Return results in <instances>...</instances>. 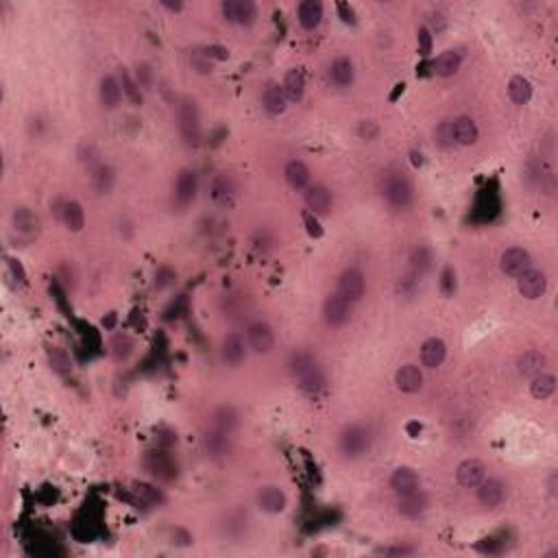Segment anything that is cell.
<instances>
[{
	"label": "cell",
	"mask_w": 558,
	"mask_h": 558,
	"mask_svg": "<svg viewBox=\"0 0 558 558\" xmlns=\"http://www.w3.org/2000/svg\"><path fill=\"white\" fill-rule=\"evenodd\" d=\"M460 64H463V52L460 50H445L441 52L436 61L432 64V70L439 75V77H452L460 70Z\"/></svg>",
	"instance_id": "obj_21"
},
{
	"label": "cell",
	"mask_w": 558,
	"mask_h": 558,
	"mask_svg": "<svg viewBox=\"0 0 558 558\" xmlns=\"http://www.w3.org/2000/svg\"><path fill=\"white\" fill-rule=\"evenodd\" d=\"M258 504L262 510L275 514V512H282L286 508L288 499H286V493L279 486H264L258 495Z\"/></svg>",
	"instance_id": "obj_19"
},
{
	"label": "cell",
	"mask_w": 558,
	"mask_h": 558,
	"mask_svg": "<svg viewBox=\"0 0 558 558\" xmlns=\"http://www.w3.org/2000/svg\"><path fill=\"white\" fill-rule=\"evenodd\" d=\"M203 443H205V450L209 456H214V458H220V456H227L231 452V443H229V434H225V432H220V430H212V432H207V434L203 436Z\"/></svg>",
	"instance_id": "obj_26"
},
{
	"label": "cell",
	"mask_w": 558,
	"mask_h": 558,
	"mask_svg": "<svg viewBox=\"0 0 558 558\" xmlns=\"http://www.w3.org/2000/svg\"><path fill=\"white\" fill-rule=\"evenodd\" d=\"M445 356H448V345L441 338H427L421 345V362L425 369H436L443 365Z\"/></svg>",
	"instance_id": "obj_17"
},
{
	"label": "cell",
	"mask_w": 558,
	"mask_h": 558,
	"mask_svg": "<svg viewBox=\"0 0 558 558\" xmlns=\"http://www.w3.org/2000/svg\"><path fill=\"white\" fill-rule=\"evenodd\" d=\"M360 133L369 140V137H373L375 133H378V127H375L373 122H365V124H362V127H360Z\"/></svg>",
	"instance_id": "obj_50"
},
{
	"label": "cell",
	"mask_w": 558,
	"mask_h": 558,
	"mask_svg": "<svg viewBox=\"0 0 558 558\" xmlns=\"http://www.w3.org/2000/svg\"><path fill=\"white\" fill-rule=\"evenodd\" d=\"M209 194L218 205H227L231 203L233 194H235V186L229 175H216L212 181V188H209Z\"/></svg>",
	"instance_id": "obj_28"
},
{
	"label": "cell",
	"mask_w": 558,
	"mask_h": 558,
	"mask_svg": "<svg viewBox=\"0 0 558 558\" xmlns=\"http://www.w3.org/2000/svg\"><path fill=\"white\" fill-rule=\"evenodd\" d=\"M550 493L556 495V473H552V476H550Z\"/></svg>",
	"instance_id": "obj_53"
},
{
	"label": "cell",
	"mask_w": 558,
	"mask_h": 558,
	"mask_svg": "<svg viewBox=\"0 0 558 558\" xmlns=\"http://www.w3.org/2000/svg\"><path fill=\"white\" fill-rule=\"evenodd\" d=\"M390 486H393L399 495H401V493L416 491V488H418V476H416V471L410 469V467H399V469H395V471H393V476H390Z\"/></svg>",
	"instance_id": "obj_23"
},
{
	"label": "cell",
	"mask_w": 558,
	"mask_h": 558,
	"mask_svg": "<svg viewBox=\"0 0 558 558\" xmlns=\"http://www.w3.org/2000/svg\"><path fill=\"white\" fill-rule=\"evenodd\" d=\"M120 99H122V86L114 79V77H103L101 81V101L105 107L114 109L120 105Z\"/></svg>",
	"instance_id": "obj_32"
},
{
	"label": "cell",
	"mask_w": 558,
	"mask_h": 558,
	"mask_svg": "<svg viewBox=\"0 0 558 558\" xmlns=\"http://www.w3.org/2000/svg\"><path fill=\"white\" fill-rule=\"evenodd\" d=\"M397 508L399 512L403 514V517H418V514H423L425 508H427V497L418 491H410V493H401L399 495V501H397Z\"/></svg>",
	"instance_id": "obj_15"
},
{
	"label": "cell",
	"mask_w": 558,
	"mask_h": 558,
	"mask_svg": "<svg viewBox=\"0 0 558 558\" xmlns=\"http://www.w3.org/2000/svg\"><path fill=\"white\" fill-rule=\"evenodd\" d=\"M323 314H325V320L331 325V327H340L345 325L349 316H352V308H349V301L343 299L338 292L336 295H329L323 303Z\"/></svg>",
	"instance_id": "obj_11"
},
{
	"label": "cell",
	"mask_w": 558,
	"mask_h": 558,
	"mask_svg": "<svg viewBox=\"0 0 558 558\" xmlns=\"http://www.w3.org/2000/svg\"><path fill=\"white\" fill-rule=\"evenodd\" d=\"M508 94L514 105H526L532 99V86L526 77H512L508 83Z\"/></svg>",
	"instance_id": "obj_35"
},
{
	"label": "cell",
	"mask_w": 558,
	"mask_h": 558,
	"mask_svg": "<svg viewBox=\"0 0 558 558\" xmlns=\"http://www.w3.org/2000/svg\"><path fill=\"white\" fill-rule=\"evenodd\" d=\"M133 493L142 504H160V501L164 499V495L157 491V488L146 484V482H133Z\"/></svg>",
	"instance_id": "obj_39"
},
{
	"label": "cell",
	"mask_w": 558,
	"mask_h": 558,
	"mask_svg": "<svg viewBox=\"0 0 558 558\" xmlns=\"http://www.w3.org/2000/svg\"><path fill=\"white\" fill-rule=\"evenodd\" d=\"M517 288L521 292V297L535 301L539 297L546 295L548 290V279H546V273L541 271H535V269H528L526 273L519 275V282H517Z\"/></svg>",
	"instance_id": "obj_7"
},
{
	"label": "cell",
	"mask_w": 558,
	"mask_h": 558,
	"mask_svg": "<svg viewBox=\"0 0 558 558\" xmlns=\"http://www.w3.org/2000/svg\"><path fill=\"white\" fill-rule=\"evenodd\" d=\"M546 365H548V358L543 356L541 352H537V349H530V352H526L517 360V369H519V373L523 375V378H535V375L543 373Z\"/></svg>",
	"instance_id": "obj_20"
},
{
	"label": "cell",
	"mask_w": 558,
	"mask_h": 558,
	"mask_svg": "<svg viewBox=\"0 0 558 558\" xmlns=\"http://www.w3.org/2000/svg\"><path fill=\"white\" fill-rule=\"evenodd\" d=\"M432 251L427 249V247H418V249H414V253H412V258H410V262H412V273H416V275H423V273H427L430 269H432Z\"/></svg>",
	"instance_id": "obj_40"
},
{
	"label": "cell",
	"mask_w": 558,
	"mask_h": 558,
	"mask_svg": "<svg viewBox=\"0 0 558 558\" xmlns=\"http://www.w3.org/2000/svg\"><path fill=\"white\" fill-rule=\"evenodd\" d=\"M292 373H295V380L299 384L301 390H305L308 395H316L323 390V384H325V378H323V371L316 365V360L312 356H297L295 362H292Z\"/></svg>",
	"instance_id": "obj_1"
},
{
	"label": "cell",
	"mask_w": 558,
	"mask_h": 558,
	"mask_svg": "<svg viewBox=\"0 0 558 558\" xmlns=\"http://www.w3.org/2000/svg\"><path fill=\"white\" fill-rule=\"evenodd\" d=\"M197 188H199V181H197V175L192 171H181L179 177H177V184H175V197L181 205H188L194 201L197 197Z\"/></svg>",
	"instance_id": "obj_18"
},
{
	"label": "cell",
	"mask_w": 558,
	"mask_h": 558,
	"mask_svg": "<svg viewBox=\"0 0 558 558\" xmlns=\"http://www.w3.org/2000/svg\"><path fill=\"white\" fill-rule=\"evenodd\" d=\"M120 81H122V92L129 96L133 103H142V94H140V86L131 79L127 68H120Z\"/></svg>",
	"instance_id": "obj_41"
},
{
	"label": "cell",
	"mask_w": 558,
	"mask_h": 558,
	"mask_svg": "<svg viewBox=\"0 0 558 558\" xmlns=\"http://www.w3.org/2000/svg\"><path fill=\"white\" fill-rule=\"evenodd\" d=\"M247 338H249V347L253 349L256 354H269L275 347V331L269 323H264V320H258V323L249 327Z\"/></svg>",
	"instance_id": "obj_8"
},
{
	"label": "cell",
	"mask_w": 558,
	"mask_h": 558,
	"mask_svg": "<svg viewBox=\"0 0 558 558\" xmlns=\"http://www.w3.org/2000/svg\"><path fill=\"white\" fill-rule=\"evenodd\" d=\"M146 465L151 469L153 476L157 478H164V480H171L175 476V465L169 454L164 452H151L148 458H146Z\"/></svg>",
	"instance_id": "obj_25"
},
{
	"label": "cell",
	"mask_w": 558,
	"mask_h": 558,
	"mask_svg": "<svg viewBox=\"0 0 558 558\" xmlns=\"http://www.w3.org/2000/svg\"><path fill=\"white\" fill-rule=\"evenodd\" d=\"M371 445L369 430L362 425H349L343 434H340V452L347 458H360L362 454H367Z\"/></svg>",
	"instance_id": "obj_3"
},
{
	"label": "cell",
	"mask_w": 558,
	"mask_h": 558,
	"mask_svg": "<svg viewBox=\"0 0 558 558\" xmlns=\"http://www.w3.org/2000/svg\"><path fill=\"white\" fill-rule=\"evenodd\" d=\"M284 94L290 103H299L303 99V92H305V79L301 75V70H290L284 79Z\"/></svg>",
	"instance_id": "obj_30"
},
{
	"label": "cell",
	"mask_w": 558,
	"mask_h": 558,
	"mask_svg": "<svg viewBox=\"0 0 558 558\" xmlns=\"http://www.w3.org/2000/svg\"><path fill=\"white\" fill-rule=\"evenodd\" d=\"M406 430H408V434H410L412 439H416L418 434H421V423L412 421V423H408V425H406Z\"/></svg>",
	"instance_id": "obj_51"
},
{
	"label": "cell",
	"mask_w": 558,
	"mask_h": 558,
	"mask_svg": "<svg viewBox=\"0 0 558 558\" xmlns=\"http://www.w3.org/2000/svg\"><path fill=\"white\" fill-rule=\"evenodd\" d=\"M61 220L66 222V227L70 231H81L86 225V214H83V207L77 201H68L64 203L61 209Z\"/></svg>",
	"instance_id": "obj_31"
},
{
	"label": "cell",
	"mask_w": 558,
	"mask_h": 558,
	"mask_svg": "<svg viewBox=\"0 0 558 558\" xmlns=\"http://www.w3.org/2000/svg\"><path fill=\"white\" fill-rule=\"evenodd\" d=\"M164 7H169V9H173V11H179V9H181V3H175V5H173V3H164Z\"/></svg>",
	"instance_id": "obj_54"
},
{
	"label": "cell",
	"mask_w": 558,
	"mask_h": 558,
	"mask_svg": "<svg viewBox=\"0 0 558 558\" xmlns=\"http://www.w3.org/2000/svg\"><path fill=\"white\" fill-rule=\"evenodd\" d=\"M303 225H305V229H308V233L312 235V238H320V235H323V227H320L316 214L303 212Z\"/></svg>",
	"instance_id": "obj_43"
},
{
	"label": "cell",
	"mask_w": 558,
	"mask_h": 558,
	"mask_svg": "<svg viewBox=\"0 0 558 558\" xmlns=\"http://www.w3.org/2000/svg\"><path fill=\"white\" fill-rule=\"evenodd\" d=\"M338 11H340V16H343L345 22H352V24L356 22V20H354V9L349 7L347 3H338Z\"/></svg>",
	"instance_id": "obj_49"
},
{
	"label": "cell",
	"mask_w": 558,
	"mask_h": 558,
	"mask_svg": "<svg viewBox=\"0 0 558 558\" xmlns=\"http://www.w3.org/2000/svg\"><path fill=\"white\" fill-rule=\"evenodd\" d=\"M13 225H16L18 233L24 235V238H33L37 233V218L26 207H20L18 212L13 214Z\"/></svg>",
	"instance_id": "obj_36"
},
{
	"label": "cell",
	"mask_w": 558,
	"mask_h": 558,
	"mask_svg": "<svg viewBox=\"0 0 558 558\" xmlns=\"http://www.w3.org/2000/svg\"><path fill=\"white\" fill-rule=\"evenodd\" d=\"M530 267H532V258L526 249L521 247H510L506 249L504 253L499 258V269L501 273L506 275H512V277H519L521 273H526Z\"/></svg>",
	"instance_id": "obj_5"
},
{
	"label": "cell",
	"mask_w": 558,
	"mask_h": 558,
	"mask_svg": "<svg viewBox=\"0 0 558 558\" xmlns=\"http://www.w3.org/2000/svg\"><path fill=\"white\" fill-rule=\"evenodd\" d=\"M222 16L235 24H251L258 16V9L251 0H225L222 3Z\"/></svg>",
	"instance_id": "obj_9"
},
{
	"label": "cell",
	"mask_w": 558,
	"mask_h": 558,
	"mask_svg": "<svg viewBox=\"0 0 558 558\" xmlns=\"http://www.w3.org/2000/svg\"><path fill=\"white\" fill-rule=\"evenodd\" d=\"M235 425H238V414H235L233 408L229 406H222L214 412V430H220V432H225V434H231V432L235 430Z\"/></svg>",
	"instance_id": "obj_37"
},
{
	"label": "cell",
	"mask_w": 558,
	"mask_h": 558,
	"mask_svg": "<svg viewBox=\"0 0 558 558\" xmlns=\"http://www.w3.org/2000/svg\"><path fill=\"white\" fill-rule=\"evenodd\" d=\"M179 131L184 135L188 144H197L201 137V124H199V111L192 101H184L179 105Z\"/></svg>",
	"instance_id": "obj_4"
},
{
	"label": "cell",
	"mask_w": 558,
	"mask_h": 558,
	"mask_svg": "<svg viewBox=\"0 0 558 558\" xmlns=\"http://www.w3.org/2000/svg\"><path fill=\"white\" fill-rule=\"evenodd\" d=\"M205 52H207L209 59H227L229 57V52L222 48V46H209Z\"/></svg>",
	"instance_id": "obj_48"
},
{
	"label": "cell",
	"mask_w": 558,
	"mask_h": 558,
	"mask_svg": "<svg viewBox=\"0 0 558 558\" xmlns=\"http://www.w3.org/2000/svg\"><path fill=\"white\" fill-rule=\"evenodd\" d=\"M111 184H114V171L107 169V166H101L94 175V188L101 194H107L111 190Z\"/></svg>",
	"instance_id": "obj_42"
},
{
	"label": "cell",
	"mask_w": 558,
	"mask_h": 558,
	"mask_svg": "<svg viewBox=\"0 0 558 558\" xmlns=\"http://www.w3.org/2000/svg\"><path fill=\"white\" fill-rule=\"evenodd\" d=\"M476 488H478V499L486 508H495L504 501V484H501L499 480H493V478L486 480L484 478Z\"/></svg>",
	"instance_id": "obj_16"
},
{
	"label": "cell",
	"mask_w": 558,
	"mask_h": 558,
	"mask_svg": "<svg viewBox=\"0 0 558 558\" xmlns=\"http://www.w3.org/2000/svg\"><path fill=\"white\" fill-rule=\"evenodd\" d=\"M305 205H308L312 214L323 216L331 207V192L323 184H314L308 188V192H305Z\"/></svg>",
	"instance_id": "obj_12"
},
{
	"label": "cell",
	"mask_w": 558,
	"mask_h": 558,
	"mask_svg": "<svg viewBox=\"0 0 558 558\" xmlns=\"http://www.w3.org/2000/svg\"><path fill=\"white\" fill-rule=\"evenodd\" d=\"M484 478H486V467L482 460H476V458L465 460V463H460L456 469V480L465 488H476Z\"/></svg>",
	"instance_id": "obj_10"
},
{
	"label": "cell",
	"mask_w": 558,
	"mask_h": 558,
	"mask_svg": "<svg viewBox=\"0 0 558 558\" xmlns=\"http://www.w3.org/2000/svg\"><path fill=\"white\" fill-rule=\"evenodd\" d=\"M416 35H418V52L430 55L432 52V33H430V29H427V26H421Z\"/></svg>",
	"instance_id": "obj_45"
},
{
	"label": "cell",
	"mask_w": 558,
	"mask_h": 558,
	"mask_svg": "<svg viewBox=\"0 0 558 558\" xmlns=\"http://www.w3.org/2000/svg\"><path fill=\"white\" fill-rule=\"evenodd\" d=\"M395 384L401 393H418L423 386V373L414 365H403L395 373Z\"/></svg>",
	"instance_id": "obj_14"
},
{
	"label": "cell",
	"mask_w": 558,
	"mask_h": 558,
	"mask_svg": "<svg viewBox=\"0 0 558 558\" xmlns=\"http://www.w3.org/2000/svg\"><path fill=\"white\" fill-rule=\"evenodd\" d=\"M382 194L386 201L395 207H408L412 201V186L406 177H401L399 173H390L382 181Z\"/></svg>",
	"instance_id": "obj_2"
},
{
	"label": "cell",
	"mask_w": 558,
	"mask_h": 558,
	"mask_svg": "<svg viewBox=\"0 0 558 558\" xmlns=\"http://www.w3.org/2000/svg\"><path fill=\"white\" fill-rule=\"evenodd\" d=\"M7 262H9V271H11V275L16 277L20 284H26V273H24V269H22V264H20L18 260H13V258H9Z\"/></svg>",
	"instance_id": "obj_46"
},
{
	"label": "cell",
	"mask_w": 558,
	"mask_h": 558,
	"mask_svg": "<svg viewBox=\"0 0 558 558\" xmlns=\"http://www.w3.org/2000/svg\"><path fill=\"white\" fill-rule=\"evenodd\" d=\"M329 77L338 88H349L354 83V64L349 57H338L329 68Z\"/></svg>",
	"instance_id": "obj_29"
},
{
	"label": "cell",
	"mask_w": 558,
	"mask_h": 558,
	"mask_svg": "<svg viewBox=\"0 0 558 558\" xmlns=\"http://www.w3.org/2000/svg\"><path fill=\"white\" fill-rule=\"evenodd\" d=\"M386 554L399 556V554H412V550L410 548H390V550H386Z\"/></svg>",
	"instance_id": "obj_52"
},
{
	"label": "cell",
	"mask_w": 558,
	"mask_h": 558,
	"mask_svg": "<svg viewBox=\"0 0 558 558\" xmlns=\"http://www.w3.org/2000/svg\"><path fill=\"white\" fill-rule=\"evenodd\" d=\"M412 162H414V164H421V155H416V153H412Z\"/></svg>",
	"instance_id": "obj_55"
},
{
	"label": "cell",
	"mask_w": 558,
	"mask_h": 558,
	"mask_svg": "<svg viewBox=\"0 0 558 558\" xmlns=\"http://www.w3.org/2000/svg\"><path fill=\"white\" fill-rule=\"evenodd\" d=\"M452 133H454V140L458 144H463V146H471V144H476L478 142V137H480V129H478V124L473 118L469 116H460L452 122Z\"/></svg>",
	"instance_id": "obj_13"
},
{
	"label": "cell",
	"mask_w": 558,
	"mask_h": 558,
	"mask_svg": "<svg viewBox=\"0 0 558 558\" xmlns=\"http://www.w3.org/2000/svg\"><path fill=\"white\" fill-rule=\"evenodd\" d=\"M137 86H142V88L151 86V68L146 64L137 66Z\"/></svg>",
	"instance_id": "obj_47"
},
{
	"label": "cell",
	"mask_w": 558,
	"mask_h": 558,
	"mask_svg": "<svg viewBox=\"0 0 558 558\" xmlns=\"http://www.w3.org/2000/svg\"><path fill=\"white\" fill-rule=\"evenodd\" d=\"M262 101H264V107H267L269 114H284L286 105H288L284 88H279V86H269L267 92H264V99Z\"/></svg>",
	"instance_id": "obj_33"
},
{
	"label": "cell",
	"mask_w": 558,
	"mask_h": 558,
	"mask_svg": "<svg viewBox=\"0 0 558 558\" xmlns=\"http://www.w3.org/2000/svg\"><path fill=\"white\" fill-rule=\"evenodd\" d=\"M367 290V282H365V275L356 269H347L340 279H338V295L343 299H347L349 303L354 301H360L362 295H365Z\"/></svg>",
	"instance_id": "obj_6"
},
{
	"label": "cell",
	"mask_w": 558,
	"mask_h": 558,
	"mask_svg": "<svg viewBox=\"0 0 558 558\" xmlns=\"http://www.w3.org/2000/svg\"><path fill=\"white\" fill-rule=\"evenodd\" d=\"M320 20H323V5L318 0H305V3L299 5V24L303 29H316Z\"/></svg>",
	"instance_id": "obj_24"
},
{
	"label": "cell",
	"mask_w": 558,
	"mask_h": 558,
	"mask_svg": "<svg viewBox=\"0 0 558 558\" xmlns=\"http://www.w3.org/2000/svg\"><path fill=\"white\" fill-rule=\"evenodd\" d=\"M556 390V378L550 373H539L532 378V384H530V393H532L535 399H548L554 395Z\"/></svg>",
	"instance_id": "obj_34"
},
{
	"label": "cell",
	"mask_w": 558,
	"mask_h": 558,
	"mask_svg": "<svg viewBox=\"0 0 558 558\" xmlns=\"http://www.w3.org/2000/svg\"><path fill=\"white\" fill-rule=\"evenodd\" d=\"M441 290H443V295H454V290H456V273L452 269H445L443 271V277H441Z\"/></svg>",
	"instance_id": "obj_44"
},
{
	"label": "cell",
	"mask_w": 558,
	"mask_h": 558,
	"mask_svg": "<svg viewBox=\"0 0 558 558\" xmlns=\"http://www.w3.org/2000/svg\"><path fill=\"white\" fill-rule=\"evenodd\" d=\"M244 356H247L244 340L238 336V334H229V336L222 340V360L231 367H238L244 360Z\"/></svg>",
	"instance_id": "obj_22"
},
{
	"label": "cell",
	"mask_w": 558,
	"mask_h": 558,
	"mask_svg": "<svg viewBox=\"0 0 558 558\" xmlns=\"http://www.w3.org/2000/svg\"><path fill=\"white\" fill-rule=\"evenodd\" d=\"M48 365L55 373L59 375H68L73 371V362H70V356L64 352L61 347H50L48 349Z\"/></svg>",
	"instance_id": "obj_38"
},
{
	"label": "cell",
	"mask_w": 558,
	"mask_h": 558,
	"mask_svg": "<svg viewBox=\"0 0 558 558\" xmlns=\"http://www.w3.org/2000/svg\"><path fill=\"white\" fill-rule=\"evenodd\" d=\"M284 175H286V181L290 184V188H295V190H303V188H308V184H310L308 166H305L303 162H299V160L288 162Z\"/></svg>",
	"instance_id": "obj_27"
}]
</instances>
